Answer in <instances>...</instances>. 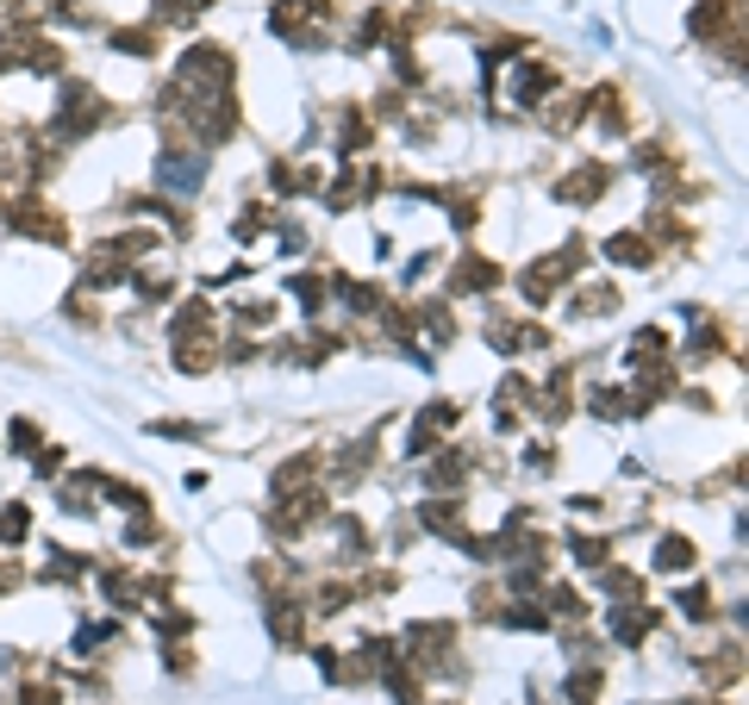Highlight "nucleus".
<instances>
[{
	"instance_id": "1",
	"label": "nucleus",
	"mask_w": 749,
	"mask_h": 705,
	"mask_svg": "<svg viewBox=\"0 0 749 705\" xmlns=\"http://www.w3.org/2000/svg\"><path fill=\"white\" fill-rule=\"evenodd\" d=\"M231 76H238V56L225 44H188L175 56L169 94H213V88H231Z\"/></svg>"
},
{
	"instance_id": "2",
	"label": "nucleus",
	"mask_w": 749,
	"mask_h": 705,
	"mask_svg": "<svg viewBox=\"0 0 749 705\" xmlns=\"http://www.w3.org/2000/svg\"><path fill=\"white\" fill-rule=\"evenodd\" d=\"M106 119H113V106L100 101V94L88 88V81H63V101H56L50 138H56V144L69 151V144H81L88 131H100V126H106Z\"/></svg>"
},
{
	"instance_id": "3",
	"label": "nucleus",
	"mask_w": 749,
	"mask_h": 705,
	"mask_svg": "<svg viewBox=\"0 0 749 705\" xmlns=\"http://www.w3.org/2000/svg\"><path fill=\"white\" fill-rule=\"evenodd\" d=\"M581 262H587V238H569L556 256H537L531 269L519 275V287H524V306H549L556 300V287L569 275H581Z\"/></svg>"
},
{
	"instance_id": "4",
	"label": "nucleus",
	"mask_w": 749,
	"mask_h": 705,
	"mask_svg": "<svg viewBox=\"0 0 749 705\" xmlns=\"http://www.w3.org/2000/svg\"><path fill=\"white\" fill-rule=\"evenodd\" d=\"M7 226L20 231V238H31V244H50V251L69 238V226H63V219H56V213L38 201V194H20V201L7 206Z\"/></svg>"
},
{
	"instance_id": "5",
	"label": "nucleus",
	"mask_w": 749,
	"mask_h": 705,
	"mask_svg": "<svg viewBox=\"0 0 749 705\" xmlns=\"http://www.w3.org/2000/svg\"><path fill=\"white\" fill-rule=\"evenodd\" d=\"M269 31H275V38H288L294 51H319V44H325L319 20H313V13H300L294 0H275V13H269Z\"/></svg>"
},
{
	"instance_id": "6",
	"label": "nucleus",
	"mask_w": 749,
	"mask_h": 705,
	"mask_svg": "<svg viewBox=\"0 0 749 705\" xmlns=\"http://www.w3.org/2000/svg\"><path fill=\"white\" fill-rule=\"evenodd\" d=\"M156 181L163 188H175V194H194L200 181H206V151H163L156 156Z\"/></svg>"
},
{
	"instance_id": "7",
	"label": "nucleus",
	"mask_w": 749,
	"mask_h": 705,
	"mask_svg": "<svg viewBox=\"0 0 749 705\" xmlns=\"http://www.w3.org/2000/svg\"><path fill=\"white\" fill-rule=\"evenodd\" d=\"M612 188V169L606 163H581V169H569V176L556 181V201L569 206H599V194Z\"/></svg>"
},
{
	"instance_id": "8",
	"label": "nucleus",
	"mask_w": 749,
	"mask_h": 705,
	"mask_svg": "<svg viewBox=\"0 0 749 705\" xmlns=\"http://www.w3.org/2000/svg\"><path fill=\"white\" fill-rule=\"evenodd\" d=\"M662 625V612L656 605H644V600H619V612H612V637H619L624 650H637L649 630Z\"/></svg>"
},
{
	"instance_id": "9",
	"label": "nucleus",
	"mask_w": 749,
	"mask_h": 705,
	"mask_svg": "<svg viewBox=\"0 0 749 705\" xmlns=\"http://www.w3.org/2000/svg\"><path fill=\"white\" fill-rule=\"evenodd\" d=\"M456 419H462L456 400H431V406H424L419 419H412V456H437V431L456 425Z\"/></svg>"
},
{
	"instance_id": "10",
	"label": "nucleus",
	"mask_w": 749,
	"mask_h": 705,
	"mask_svg": "<svg viewBox=\"0 0 749 705\" xmlns=\"http://www.w3.org/2000/svg\"><path fill=\"white\" fill-rule=\"evenodd\" d=\"M499 287V262H487V256H462L456 262V281H449V294L462 300V294H494Z\"/></svg>"
},
{
	"instance_id": "11",
	"label": "nucleus",
	"mask_w": 749,
	"mask_h": 705,
	"mask_svg": "<svg viewBox=\"0 0 749 705\" xmlns=\"http://www.w3.org/2000/svg\"><path fill=\"white\" fill-rule=\"evenodd\" d=\"M656 362H669V331L644 325L637 337H631V350H624V369H631V375H644V369H656Z\"/></svg>"
},
{
	"instance_id": "12",
	"label": "nucleus",
	"mask_w": 749,
	"mask_h": 705,
	"mask_svg": "<svg viewBox=\"0 0 749 705\" xmlns=\"http://www.w3.org/2000/svg\"><path fill=\"white\" fill-rule=\"evenodd\" d=\"M125 269H131V262H125L113 244H94L88 262H81V281H88V287H113V281H125Z\"/></svg>"
},
{
	"instance_id": "13",
	"label": "nucleus",
	"mask_w": 749,
	"mask_h": 705,
	"mask_svg": "<svg viewBox=\"0 0 749 705\" xmlns=\"http://www.w3.org/2000/svg\"><path fill=\"white\" fill-rule=\"evenodd\" d=\"M606 256L624 262V269H649V262H656V244H649L644 231H612V238H606Z\"/></svg>"
},
{
	"instance_id": "14",
	"label": "nucleus",
	"mask_w": 749,
	"mask_h": 705,
	"mask_svg": "<svg viewBox=\"0 0 749 705\" xmlns=\"http://www.w3.org/2000/svg\"><path fill=\"white\" fill-rule=\"evenodd\" d=\"M512 94H519V106H544V94H556V69L549 63H524Z\"/></svg>"
},
{
	"instance_id": "15",
	"label": "nucleus",
	"mask_w": 749,
	"mask_h": 705,
	"mask_svg": "<svg viewBox=\"0 0 749 705\" xmlns=\"http://www.w3.org/2000/svg\"><path fill=\"white\" fill-rule=\"evenodd\" d=\"M574 126H587V94H556V106L544 113V131L569 138Z\"/></svg>"
},
{
	"instance_id": "16",
	"label": "nucleus",
	"mask_w": 749,
	"mask_h": 705,
	"mask_svg": "<svg viewBox=\"0 0 749 705\" xmlns=\"http://www.w3.org/2000/svg\"><path fill=\"white\" fill-rule=\"evenodd\" d=\"M113 51H119V56H138V63H144V56L163 51V31H156V26H119V31H113Z\"/></svg>"
},
{
	"instance_id": "17",
	"label": "nucleus",
	"mask_w": 749,
	"mask_h": 705,
	"mask_svg": "<svg viewBox=\"0 0 749 705\" xmlns=\"http://www.w3.org/2000/svg\"><path fill=\"white\" fill-rule=\"evenodd\" d=\"M219 356H213V337H175V369L181 375H206Z\"/></svg>"
},
{
	"instance_id": "18",
	"label": "nucleus",
	"mask_w": 749,
	"mask_h": 705,
	"mask_svg": "<svg viewBox=\"0 0 749 705\" xmlns=\"http://www.w3.org/2000/svg\"><path fill=\"white\" fill-rule=\"evenodd\" d=\"M206 331H213V300H181L175 306L169 337H206Z\"/></svg>"
},
{
	"instance_id": "19",
	"label": "nucleus",
	"mask_w": 749,
	"mask_h": 705,
	"mask_svg": "<svg viewBox=\"0 0 749 705\" xmlns=\"http://www.w3.org/2000/svg\"><path fill=\"white\" fill-rule=\"evenodd\" d=\"M694 562H699L694 537H662V543H656V568H662V575H687Z\"/></svg>"
},
{
	"instance_id": "20",
	"label": "nucleus",
	"mask_w": 749,
	"mask_h": 705,
	"mask_svg": "<svg viewBox=\"0 0 749 705\" xmlns=\"http://www.w3.org/2000/svg\"><path fill=\"white\" fill-rule=\"evenodd\" d=\"M213 0H156V13H150V26L169 31V26H194L200 13H206Z\"/></svg>"
},
{
	"instance_id": "21",
	"label": "nucleus",
	"mask_w": 749,
	"mask_h": 705,
	"mask_svg": "<svg viewBox=\"0 0 749 705\" xmlns=\"http://www.w3.org/2000/svg\"><path fill=\"white\" fill-rule=\"evenodd\" d=\"M269 630L281 637V643H300V630H306V612H300L294 600H275V605H269Z\"/></svg>"
},
{
	"instance_id": "22",
	"label": "nucleus",
	"mask_w": 749,
	"mask_h": 705,
	"mask_svg": "<svg viewBox=\"0 0 749 705\" xmlns=\"http://www.w3.org/2000/svg\"><path fill=\"white\" fill-rule=\"evenodd\" d=\"M25 537H31V512L20 500H7L0 505V543H25Z\"/></svg>"
},
{
	"instance_id": "23",
	"label": "nucleus",
	"mask_w": 749,
	"mask_h": 705,
	"mask_svg": "<svg viewBox=\"0 0 749 705\" xmlns=\"http://www.w3.org/2000/svg\"><path fill=\"white\" fill-rule=\"evenodd\" d=\"M612 306H619V294H612V287H587L581 300H569V312H574V319H606Z\"/></svg>"
},
{
	"instance_id": "24",
	"label": "nucleus",
	"mask_w": 749,
	"mask_h": 705,
	"mask_svg": "<svg viewBox=\"0 0 749 705\" xmlns=\"http://www.w3.org/2000/svg\"><path fill=\"white\" fill-rule=\"evenodd\" d=\"M594 700H599V668L587 662V668L569 675V705H594Z\"/></svg>"
},
{
	"instance_id": "25",
	"label": "nucleus",
	"mask_w": 749,
	"mask_h": 705,
	"mask_svg": "<svg viewBox=\"0 0 749 705\" xmlns=\"http://www.w3.org/2000/svg\"><path fill=\"white\" fill-rule=\"evenodd\" d=\"M681 356H687V362H712V356H719V325H699L694 337L681 344Z\"/></svg>"
},
{
	"instance_id": "26",
	"label": "nucleus",
	"mask_w": 749,
	"mask_h": 705,
	"mask_svg": "<svg viewBox=\"0 0 749 705\" xmlns=\"http://www.w3.org/2000/svg\"><path fill=\"white\" fill-rule=\"evenodd\" d=\"M687 26H694V38H719V31H724V0L694 7V20H687Z\"/></svg>"
},
{
	"instance_id": "27",
	"label": "nucleus",
	"mask_w": 749,
	"mask_h": 705,
	"mask_svg": "<svg viewBox=\"0 0 749 705\" xmlns=\"http://www.w3.org/2000/svg\"><path fill=\"white\" fill-rule=\"evenodd\" d=\"M499 625H512V630H544V625H549V612H544V605H506V612H499Z\"/></svg>"
},
{
	"instance_id": "28",
	"label": "nucleus",
	"mask_w": 749,
	"mask_h": 705,
	"mask_svg": "<svg viewBox=\"0 0 749 705\" xmlns=\"http://www.w3.org/2000/svg\"><path fill=\"white\" fill-rule=\"evenodd\" d=\"M569 550L581 568H606V550H612V543H606V537H569Z\"/></svg>"
},
{
	"instance_id": "29",
	"label": "nucleus",
	"mask_w": 749,
	"mask_h": 705,
	"mask_svg": "<svg viewBox=\"0 0 749 705\" xmlns=\"http://www.w3.org/2000/svg\"><path fill=\"white\" fill-rule=\"evenodd\" d=\"M7 444H13V456H38V444H45V431L31 425V419H13V431H7Z\"/></svg>"
},
{
	"instance_id": "30",
	"label": "nucleus",
	"mask_w": 749,
	"mask_h": 705,
	"mask_svg": "<svg viewBox=\"0 0 749 705\" xmlns=\"http://www.w3.org/2000/svg\"><path fill=\"white\" fill-rule=\"evenodd\" d=\"M462 469H469L462 456H437V462L424 469V480H431V487H456V480H462Z\"/></svg>"
},
{
	"instance_id": "31",
	"label": "nucleus",
	"mask_w": 749,
	"mask_h": 705,
	"mask_svg": "<svg viewBox=\"0 0 749 705\" xmlns=\"http://www.w3.org/2000/svg\"><path fill=\"white\" fill-rule=\"evenodd\" d=\"M294 300L306 306V312H319L325 306V275H294Z\"/></svg>"
},
{
	"instance_id": "32",
	"label": "nucleus",
	"mask_w": 749,
	"mask_h": 705,
	"mask_svg": "<svg viewBox=\"0 0 749 705\" xmlns=\"http://www.w3.org/2000/svg\"><path fill=\"white\" fill-rule=\"evenodd\" d=\"M106 600H113V605H125V612H131V605H138V580H131V575H119V568H113V575H106Z\"/></svg>"
},
{
	"instance_id": "33",
	"label": "nucleus",
	"mask_w": 749,
	"mask_h": 705,
	"mask_svg": "<svg viewBox=\"0 0 749 705\" xmlns=\"http://www.w3.org/2000/svg\"><path fill=\"white\" fill-rule=\"evenodd\" d=\"M606 587H612L619 600H644V580L631 575V568H606Z\"/></svg>"
},
{
	"instance_id": "34",
	"label": "nucleus",
	"mask_w": 749,
	"mask_h": 705,
	"mask_svg": "<svg viewBox=\"0 0 749 705\" xmlns=\"http://www.w3.org/2000/svg\"><path fill=\"white\" fill-rule=\"evenodd\" d=\"M449 201V219H456V231H469L474 219H481V201H469V194H444Z\"/></svg>"
},
{
	"instance_id": "35",
	"label": "nucleus",
	"mask_w": 749,
	"mask_h": 705,
	"mask_svg": "<svg viewBox=\"0 0 749 705\" xmlns=\"http://www.w3.org/2000/svg\"><path fill=\"white\" fill-rule=\"evenodd\" d=\"M681 612H687V618H712V593H706V587H687V593H681Z\"/></svg>"
},
{
	"instance_id": "36",
	"label": "nucleus",
	"mask_w": 749,
	"mask_h": 705,
	"mask_svg": "<svg viewBox=\"0 0 749 705\" xmlns=\"http://www.w3.org/2000/svg\"><path fill=\"white\" fill-rule=\"evenodd\" d=\"M313 605H319V612H344L350 587H344V580H331V587H319V600H313Z\"/></svg>"
},
{
	"instance_id": "37",
	"label": "nucleus",
	"mask_w": 749,
	"mask_h": 705,
	"mask_svg": "<svg viewBox=\"0 0 749 705\" xmlns=\"http://www.w3.org/2000/svg\"><path fill=\"white\" fill-rule=\"evenodd\" d=\"M524 462H531V475H549V469H556V450H549V444H531Z\"/></svg>"
},
{
	"instance_id": "38",
	"label": "nucleus",
	"mask_w": 749,
	"mask_h": 705,
	"mask_svg": "<svg viewBox=\"0 0 749 705\" xmlns=\"http://www.w3.org/2000/svg\"><path fill=\"white\" fill-rule=\"evenodd\" d=\"M138 287H144L150 300H163V294H175V281H169V275H138Z\"/></svg>"
},
{
	"instance_id": "39",
	"label": "nucleus",
	"mask_w": 749,
	"mask_h": 705,
	"mask_svg": "<svg viewBox=\"0 0 749 705\" xmlns=\"http://www.w3.org/2000/svg\"><path fill=\"white\" fill-rule=\"evenodd\" d=\"M20 705H56V687H31V693H20Z\"/></svg>"
},
{
	"instance_id": "40",
	"label": "nucleus",
	"mask_w": 749,
	"mask_h": 705,
	"mask_svg": "<svg viewBox=\"0 0 749 705\" xmlns=\"http://www.w3.org/2000/svg\"><path fill=\"white\" fill-rule=\"evenodd\" d=\"M449 705H456V700H449Z\"/></svg>"
}]
</instances>
